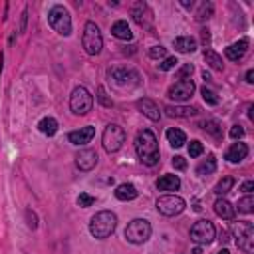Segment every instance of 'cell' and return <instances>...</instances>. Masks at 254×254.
I'll use <instances>...</instances> for the list:
<instances>
[{"mask_svg": "<svg viewBox=\"0 0 254 254\" xmlns=\"http://www.w3.org/2000/svg\"><path fill=\"white\" fill-rule=\"evenodd\" d=\"M135 151H137L139 161L147 167H155L159 163V143H157V137L153 135V131L143 129L137 133Z\"/></svg>", "mask_w": 254, "mask_h": 254, "instance_id": "cell-1", "label": "cell"}, {"mask_svg": "<svg viewBox=\"0 0 254 254\" xmlns=\"http://www.w3.org/2000/svg\"><path fill=\"white\" fill-rule=\"evenodd\" d=\"M115 226H117V217L111 210H101V213H97L92 219L90 232L94 238H108L115 232Z\"/></svg>", "mask_w": 254, "mask_h": 254, "instance_id": "cell-2", "label": "cell"}, {"mask_svg": "<svg viewBox=\"0 0 254 254\" xmlns=\"http://www.w3.org/2000/svg\"><path fill=\"white\" fill-rule=\"evenodd\" d=\"M151 237V224L145 219H133L125 228V238L131 244H143Z\"/></svg>", "mask_w": 254, "mask_h": 254, "instance_id": "cell-3", "label": "cell"}, {"mask_svg": "<svg viewBox=\"0 0 254 254\" xmlns=\"http://www.w3.org/2000/svg\"><path fill=\"white\" fill-rule=\"evenodd\" d=\"M48 22L60 36H70L72 34V18H70L68 8H64L60 4L54 6L50 10V14H48Z\"/></svg>", "mask_w": 254, "mask_h": 254, "instance_id": "cell-4", "label": "cell"}, {"mask_svg": "<svg viewBox=\"0 0 254 254\" xmlns=\"http://www.w3.org/2000/svg\"><path fill=\"white\" fill-rule=\"evenodd\" d=\"M101 143H103V149L108 151V153L119 151L121 145L125 143V131H123V127L117 125V123H110L108 127H105V131H103Z\"/></svg>", "mask_w": 254, "mask_h": 254, "instance_id": "cell-5", "label": "cell"}, {"mask_svg": "<svg viewBox=\"0 0 254 254\" xmlns=\"http://www.w3.org/2000/svg\"><path fill=\"white\" fill-rule=\"evenodd\" d=\"M70 108H72V111L76 113V115H88L90 111H92V108H94V97H92V94L83 88V86H79V88H76L74 92H72V97H70Z\"/></svg>", "mask_w": 254, "mask_h": 254, "instance_id": "cell-6", "label": "cell"}, {"mask_svg": "<svg viewBox=\"0 0 254 254\" xmlns=\"http://www.w3.org/2000/svg\"><path fill=\"white\" fill-rule=\"evenodd\" d=\"M81 44H83V50H86L90 56H97V54L101 52V48H103V38H101L99 28H97L94 22H88L86 28H83Z\"/></svg>", "mask_w": 254, "mask_h": 254, "instance_id": "cell-7", "label": "cell"}, {"mask_svg": "<svg viewBox=\"0 0 254 254\" xmlns=\"http://www.w3.org/2000/svg\"><path fill=\"white\" fill-rule=\"evenodd\" d=\"M215 235H217L215 224L206 219L197 221L193 224V228H190V240L197 242V244H210L215 240Z\"/></svg>", "mask_w": 254, "mask_h": 254, "instance_id": "cell-8", "label": "cell"}, {"mask_svg": "<svg viewBox=\"0 0 254 254\" xmlns=\"http://www.w3.org/2000/svg\"><path fill=\"white\" fill-rule=\"evenodd\" d=\"M157 210L165 217H177L185 210V199L177 195H165L157 199Z\"/></svg>", "mask_w": 254, "mask_h": 254, "instance_id": "cell-9", "label": "cell"}, {"mask_svg": "<svg viewBox=\"0 0 254 254\" xmlns=\"http://www.w3.org/2000/svg\"><path fill=\"white\" fill-rule=\"evenodd\" d=\"M235 228H237L238 248H242L246 254H252L254 252V226H252V222L242 221V222H237Z\"/></svg>", "mask_w": 254, "mask_h": 254, "instance_id": "cell-10", "label": "cell"}, {"mask_svg": "<svg viewBox=\"0 0 254 254\" xmlns=\"http://www.w3.org/2000/svg\"><path fill=\"white\" fill-rule=\"evenodd\" d=\"M193 94H195V83H193V79H190V78H187V79L175 81L173 86L169 88L167 97L175 99V101H189L190 97H193Z\"/></svg>", "mask_w": 254, "mask_h": 254, "instance_id": "cell-11", "label": "cell"}, {"mask_svg": "<svg viewBox=\"0 0 254 254\" xmlns=\"http://www.w3.org/2000/svg\"><path fill=\"white\" fill-rule=\"evenodd\" d=\"M110 76L115 79L117 86H135V83H139V76L133 70L113 68V70H110Z\"/></svg>", "mask_w": 254, "mask_h": 254, "instance_id": "cell-12", "label": "cell"}, {"mask_svg": "<svg viewBox=\"0 0 254 254\" xmlns=\"http://www.w3.org/2000/svg\"><path fill=\"white\" fill-rule=\"evenodd\" d=\"M76 165L79 171H92V169L97 165V153L94 149H81L76 155Z\"/></svg>", "mask_w": 254, "mask_h": 254, "instance_id": "cell-13", "label": "cell"}, {"mask_svg": "<svg viewBox=\"0 0 254 254\" xmlns=\"http://www.w3.org/2000/svg\"><path fill=\"white\" fill-rule=\"evenodd\" d=\"M137 110L145 115V117H149L151 121H159L161 119V111H159V105L149 99V97H143V99H137Z\"/></svg>", "mask_w": 254, "mask_h": 254, "instance_id": "cell-14", "label": "cell"}, {"mask_svg": "<svg viewBox=\"0 0 254 254\" xmlns=\"http://www.w3.org/2000/svg\"><path fill=\"white\" fill-rule=\"evenodd\" d=\"M94 135H95V129L92 125H86V127H79L78 131H72L68 135V139L74 145H86V143H90L94 139Z\"/></svg>", "mask_w": 254, "mask_h": 254, "instance_id": "cell-15", "label": "cell"}, {"mask_svg": "<svg viewBox=\"0 0 254 254\" xmlns=\"http://www.w3.org/2000/svg\"><path fill=\"white\" fill-rule=\"evenodd\" d=\"M246 50H248V40L242 38V40L235 42V44H230V46L224 50V54H226V58H228L230 62H238V60L244 58Z\"/></svg>", "mask_w": 254, "mask_h": 254, "instance_id": "cell-16", "label": "cell"}, {"mask_svg": "<svg viewBox=\"0 0 254 254\" xmlns=\"http://www.w3.org/2000/svg\"><path fill=\"white\" fill-rule=\"evenodd\" d=\"M246 155H248V147H246V143H232L230 147H228V151H226V161L228 163H240L242 159H246Z\"/></svg>", "mask_w": 254, "mask_h": 254, "instance_id": "cell-17", "label": "cell"}, {"mask_svg": "<svg viewBox=\"0 0 254 254\" xmlns=\"http://www.w3.org/2000/svg\"><path fill=\"white\" fill-rule=\"evenodd\" d=\"M165 111L171 117H193L199 113V110L193 108V105H167Z\"/></svg>", "mask_w": 254, "mask_h": 254, "instance_id": "cell-18", "label": "cell"}, {"mask_svg": "<svg viewBox=\"0 0 254 254\" xmlns=\"http://www.w3.org/2000/svg\"><path fill=\"white\" fill-rule=\"evenodd\" d=\"M133 18H135V22L139 24V26H147L149 24V18H151V10H149V6H147L145 2H137L135 6H133Z\"/></svg>", "mask_w": 254, "mask_h": 254, "instance_id": "cell-19", "label": "cell"}, {"mask_svg": "<svg viewBox=\"0 0 254 254\" xmlns=\"http://www.w3.org/2000/svg\"><path fill=\"white\" fill-rule=\"evenodd\" d=\"M137 197V189L131 183H121L115 189V199L117 201H133Z\"/></svg>", "mask_w": 254, "mask_h": 254, "instance_id": "cell-20", "label": "cell"}, {"mask_svg": "<svg viewBox=\"0 0 254 254\" xmlns=\"http://www.w3.org/2000/svg\"><path fill=\"white\" fill-rule=\"evenodd\" d=\"M175 50L181 52V54H190L197 50V40L190 38V36H181V38H175Z\"/></svg>", "mask_w": 254, "mask_h": 254, "instance_id": "cell-21", "label": "cell"}, {"mask_svg": "<svg viewBox=\"0 0 254 254\" xmlns=\"http://www.w3.org/2000/svg\"><path fill=\"white\" fill-rule=\"evenodd\" d=\"M215 213H217L221 219L230 221V219H235V206H232L226 199H219V201L215 203Z\"/></svg>", "mask_w": 254, "mask_h": 254, "instance_id": "cell-22", "label": "cell"}, {"mask_svg": "<svg viewBox=\"0 0 254 254\" xmlns=\"http://www.w3.org/2000/svg\"><path fill=\"white\" fill-rule=\"evenodd\" d=\"M111 34L119 40H131L133 38V32L129 28V24L125 22V20H117V22L111 26Z\"/></svg>", "mask_w": 254, "mask_h": 254, "instance_id": "cell-23", "label": "cell"}, {"mask_svg": "<svg viewBox=\"0 0 254 254\" xmlns=\"http://www.w3.org/2000/svg\"><path fill=\"white\" fill-rule=\"evenodd\" d=\"M181 187V179L177 175H163L157 181V189L161 190H177Z\"/></svg>", "mask_w": 254, "mask_h": 254, "instance_id": "cell-24", "label": "cell"}, {"mask_svg": "<svg viewBox=\"0 0 254 254\" xmlns=\"http://www.w3.org/2000/svg\"><path fill=\"white\" fill-rule=\"evenodd\" d=\"M167 141L171 143V147L179 149V147H183V145L187 143V135H185L181 129H175V127H171V129L167 131Z\"/></svg>", "mask_w": 254, "mask_h": 254, "instance_id": "cell-25", "label": "cell"}, {"mask_svg": "<svg viewBox=\"0 0 254 254\" xmlns=\"http://www.w3.org/2000/svg\"><path fill=\"white\" fill-rule=\"evenodd\" d=\"M38 129L44 133V135L52 137V135H56V131H58V121H56L54 117H44V119H40Z\"/></svg>", "mask_w": 254, "mask_h": 254, "instance_id": "cell-26", "label": "cell"}, {"mask_svg": "<svg viewBox=\"0 0 254 254\" xmlns=\"http://www.w3.org/2000/svg\"><path fill=\"white\" fill-rule=\"evenodd\" d=\"M205 62L208 64L213 70H217V72H222V68H224V64H222V58L217 54V52H213V50H205Z\"/></svg>", "mask_w": 254, "mask_h": 254, "instance_id": "cell-27", "label": "cell"}, {"mask_svg": "<svg viewBox=\"0 0 254 254\" xmlns=\"http://www.w3.org/2000/svg\"><path fill=\"white\" fill-rule=\"evenodd\" d=\"M215 171H217V159H215V155H208L206 161H203L197 167V173L199 175H210V173H215Z\"/></svg>", "mask_w": 254, "mask_h": 254, "instance_id": "cell-28", "label": "cell"}, {"mask_svg": "<svg viewBox=\"0 0 254 254\" xmlns=\"http://www.w3.org/2000/svg\"><path fill=\"white\" fill-rule=\"evenodd\" d=\"M232 185H235V179H232V177H224L222 181H219L217 183V187H215V193L221 197V195H226L228 193V190L232 189Z\"/></svg>", "mask_w": 254, "mask_h": 254, "instance_id": "cell-29", "label": "cell"}, {"mask_svg": "<svg viewBox=\"0 0 254 254\" xmlns=\"http://www.w3.org/2000/svg\"><path fill=\"white\" fill-rule=\"evenodd\" d=\"M203 127H205V131H208L210 135H215V137H221V135H222L221 123H219V121H215V119H210V121H205V123H203Z\"/></svg>", "mask_w": 254, "mask_h": 254, "instance_id": "cell-30", "label": "cell"}, {"mask_svg": "<svg viewBox=\"0 0 254 254\" xmlns=\"http://www.w3.org/2000/svg\"><path fill=\"white\" fill-rule=\"evenodd\" d=\"M238 210H240V213H244V215H250L252 210H254V199L250 195H246L244 199H240L238 201Z\"/></svg>", "mask_w": 254, "mask_h": 254, "instance_id": "cell-31", "label": "cell"}, {"mask_svg": "<svg viewBox=\"0 0 254 254\" xmlns=\"http://www.w3.org/2000/svg\"><path fill=\"white\" fill-rule=\"evenodd\" d=\"M213 4H210V2H203L201 4V10L197 12V20H201V22H203V20H208L210 16H213Z\"/></svg>", "mask_w": 254, "mask_h": 254, "instance_id": "cell-32", "label": "cell"}, {"mask_svg": "<svg viewBox=\"0 0 254 254\" xmlns=\"http://www.w3.org/2000/svg\"><path fill=\"white\" fill-rule=\"evenodd\" d=\"M201 94H203V99H205L208 105H217V103H219V95H217L213 90H208L206 86L201 90Z\"/></svg>", "mask_w": 254, "mask_h": 254, "instance_id": "cell-33", "label": "cell"}, {"mask_svg": "<svg viewBox=\"0 0 254 254\" xmlns=\"http://www.w3.org/2000/svg\"><path fill=\"white\" fill-rule=\"evenodd\" d=\"M177 64H179V62H177V58H175V56H173V58H165V62H163V64H159V70H161V72L175 70V68H177Z\"/></svg>", "mask_w": 254, "mask_h": 254, "instance_id": "cell-34", "label": "cell"}, {"mask_svg": "<svg viewBox=\"0 0 254 254\" xmlns=\"http://www.w3.org/2000/svg\"><path fill=\"white\" fill-rule=\"evenodd\" d=\"M189 155H190V157L203 155V143H201V141H190V145H189Z\"/></svg>", "mask_w": 254, "mask_h": 254, "instance_id": "cell-35", "label": "cell"}, {"mask_svg": "<svg viewBox=\"0 0 254 254\" xmlns=\"http://www.w3.org/2000/svg\"><path fill=\"white\" fill-rule=\"evenodd\" d=\"M94 203H95V197H92V195H88V193H81V195L78 197V205L83 206V208H86V206H92Z\"/></svg>", "mask_w": 254, "mask_h": 254, "instance_id": "cell-36", "label": "cell"}, {"mask_svg": "<svg viewBox=\"0 0 254 254\" xmlns=\"http://www.w3.org/2000/svg\"><path fill=\"white\" fill-rule=\"evenodd\" d=\"M149 56H151L153 60L165 58V56H167V48H163V46H153V48L149 50Z\"/></svg>", "mask_w": 254, "mask_h": 254, "instance_id": "cell-37", "label": "cell"}, {"mask_svg": "<svg viewBox=\"0 0 254 254\" xmlns=\"http://www.w3.org/2000/svg\"><path fill=\"white\" fill-rule=\"evenodd\" d=\"M171 163H173V167L177 169V171H185V169H187V159L181 157V155H175Z\"/></svg>", "mask_w": 254, "mask_h": 254, "instance_id": "cell-38", "label": "cell"}, {"mask_svg": "<svg viewBox=\"0 0 254 254\" xmlns=\"http://www.w3.org/2000/svg\"><path fill=\"white\" fill-rule=\"evenodd\" d=\"M232 139H240L242 135H244V129H242V127L240 125H232L230 127V133H228Z\"/></svg>", "mask_w": 254, "mask_h": 254, "instance_id": "cell-39", "label": "cell"}, {"mask_svg": "<svg viewBox=\"0 0 254 254\" xmlns=\"http://www.w3.org/2000/svg\"><path fill=\"white\" fill-rule=\"evenodd\" d=\"M97 99L105 105V108H111V105H113V101L108 99V95H105V90H103V88H99V95H97Z\"/></svg>", "mask_w": 254, "mask_h": 254, "instance_id": "cell-40", "label": "cell"}, {"mask_svg": "<svg viewBox=\"0 0 254 254\" xmlns=\"http://www.w3.org/2000/svg\"><path fill=\"white\" fill-rule=\"evenodd\" d=\"M190 74H193V66L187 64V66H183L181 72H179V79H187V76H190Z\"/></svg>", "mask_w": 254, "mask_h": 254, "instance_id": "cell-41", "label": "cell"}, {"mask_svg": "<svg viewBox=\"0 0 254 254\" xmlns=\"http://www.w3.org/2000/svg\"><path fill=\"white\" fill-rule=\"evenodd\" d=\"M26 217H28V221H30L28 226H30V228H36V226H38V222H36V215L32 213V210H26Z\"/></svg>", "mask_w": 254, "mask_h": 254, "instance_id": "cell-42", "label": "cell"}, {"mask_svg": "<svg viewBox=\"0 0 254 254\" xmlns=\"http://www.w3.org/2000/svg\"><path fill=\"white\" fill-rule=\"evenodd\" d=\"M252 189H254V181H246V183L240 187V190H244V193H252Z\"/></svg>", "mask_w": 254, "mask_h": 254, "instance_id": "cell-43", "label": "cell"}, {"mask_svg": "<svg viewBox=\"0 0 254 254\" xmlns=\"http://www.w3.org/2000/svg\"><path fill=\"white\" fill-rule=\"evenodd\" d=\"M246 81H248V83H252V81H254V72H252V70H248V72H246Z\"/></svg>", "mask_w": 254, "mask_h": 254, "instance_id": "cell-44", "label": "cell"}, {"mask_svg": "<svg viewBox=\"0 0 254 254\" xmlns=\"http://www.w3.org/2000/svg\"><path fill=\"white\" fill-rule=\"evenodd\" d=\"M181 4H183L185 8H190V6H193L195 2H193V0H181Z\"/></svg>", "mask_w": 254, "mask_h": 254, "instance_id": "cell-45", "label": "cell"}, {"mask_svg": "<svg viewBox=\"0 0 254 254\" xmlns=\"http://www.w3.org/2000/svg\"><path fill=\"white\" fill-rule=\"evenodd\" d=\"M193 254H203V250H201V246H197V248L193 250Z\"/></svg>", "mask_w": 254, "mask_h": 254, "instance_id": "cell-46", "label": "cell"}, {"mask_svg": "<svg viewBox=\"0 0 254 254\" xmlns=\"http://www.w3.org/2000/svg\"><path fill=\"white\" fill-rule=\"evenodd\" d=\"M219 254H230V252H228V250H226V248H222V250H221V252H219Z\"/></svg>", "mask_w": 254, "mask_h": 254, "instance_id": "cell-47", "label": "cell"}]
</instances>
